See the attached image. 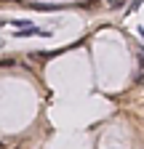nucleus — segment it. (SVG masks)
Here are the masks:
<instances>
[{"label": "nucleus", "instance_id": "obj_1", "mask_svg": "<svg viewBox=\"0 0 144 149\" xmlns=\"http://www.w3.org/2000/svg\"><path fill=\"white\" fill-rule=\"evenodd\" d=\"M13 64V59H0V67H11Z\"/></svg>", "mask_w": 144, "mask_h": 149}, {"label": "nucleus", "instance_id": "obj_2", "mask_svg": "<svg viewBox=\"0 0 144 149\" xmlns=\"http://www.w3.org/2000/svg\"><path fill=\"white\" fill-rule=\"evenodd\" d=\"M3 24H6V22H3V19H0V27H3Z\"/></svg>", "mask_w": 144, "mask_h": 149}, {"label": "nucleus", "instance_id": "obj_3", "mask_svg": "<svg viewBox=\"0 0 144 149\" xmlns=\"http://www.w3.org/2000/svg\"><path fill=\"white\" fill-rule=\"evenodd\" d=\"M141 35H144V32H141Z\"/></svg>", "mask_w": 144, "mask_h": 149}]
</instances>
